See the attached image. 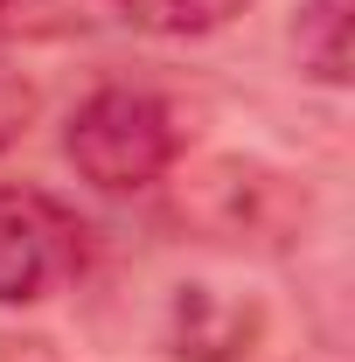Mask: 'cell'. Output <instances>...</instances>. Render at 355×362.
Listing matches in <instances>:
<instances>
[{
    "instance_id": "1",
    "label": "cell",
    "mask_w": 355,
    "mask_h": 362,
    "mask_svg": "<svg viewBox=\"0 0 355 362\" xmlns=\"http://www.w3.org/2000/svg\"><path fill=\"white\" fill-rule=\"evenodd\" d=\"M63 153L98 195H139V188L168 181V168L181 160V133H175V112L153 90L105 84L70 112Z\"/></svg>"
},
{
    "instance_id": "2",
    "label": "cell",
    "mask_w": 355,
    "mask_h": 362,
    "mask_svg": "<svg viewBox=\"0 0 355 362\" xmlns=\"http://www.w3.org/2000/svg\"><path fill=\"white\" fill-rule=\"evenodd\" d=\"M84 272V223L49 188H0V307H35Z\"/></svg>"
},
{
    "instance_id": "3",
    "label": "cell",
    "mask_w": 355,
    "mask_h": 362,
    "mask_svg": "<svg viewBox=\"0 0 355 362\" xmlns=\"http://www.w3.org/2000/svg\"><path fill=\"white\" fill-rule=\"evenodd\" d=\"M181 216H195L216 244H279L293 223V188L258 160H209L181 181Z\"/></svg>"
},
{
    "instance_id": "4",
    "label": "cell",
    "mask_w": 355,
    "mask_h": 362,
    "mask_svg": "<svg viewBox=\"0 0 355 362\" xmlns=\"http://www.w3.org/2000/svg\"><path fill=\"white\" fill-rule=\"evenodd\" d=\"M265 314L223 286H181L168 300V356L175 362H244Z\"/></svg>"
},
{
    "instance_id": "5",
    "label": "cell",
    "mask_w": 355,
    "mask_h": 362,
    "mask_svg": "<svg viewBox=\"0 0 355 362\" xmlns=\"http://www.w3.org/2000/svg\"><path fill=\"white\" fill-rule=\"evenodd\" d=\"M349 28H355V0H300L293 56L313 84H327V90L349 84Z\"/></svg>"
},
{
    "instance_id": "6",
    "label": "cell",
    "mask_w": 355,
    "mask_h": 362,
    "mask_svg": "<svg viewBox=\"0 0 355 362\" xmlns=\"http://www.w3.org/2000/svg\"><path fill=\"white\" fill-rule=\"evenodd\" d=\"M133 28L146 35H168V42H188V35H216L223 21H237L251 0H112Z\"/></svg>"
},
{
    "instance_id": "7",
    "label": "cell",
    "mask_w": 355,
    "mask_h": 362,
    "mask_svg": "<svg viewBox=\"0 0 355 362\" xmlns=\"http://www.w3.org/2000/svg\"><path fill=\"white\" fill-rule=\"evenodd\" d=\"M84 21H91V0H0V42L77 35Z\"/></svg>"
},
{
    "instance_id": "8",
    "label": "cell",
    "mask_w": 355,
    "mask_h": 362,
    "mask_svg": "<svg viewBox=\"0 0 355 362\" xmlns=\"http://www.w3.org/2000/svg\"><path fill=\"white\" fill-rule=\"evenodd\" d=\"M35 105H42V98H35V84H28V77L0 56V153H7L14 139L35 126Z\"/></svg>"
}]
</instances>
